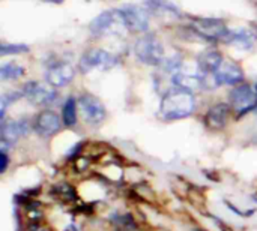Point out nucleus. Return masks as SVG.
<instances>
[{"mask_svg": "<svg viewBox=\"0 0 257 231\" xmlns=\"http://www.w3.org/2000/svg\"><path fill=\"white\" fill-rule=\"evenodd\" d=\"M24 68L23 66H20V65H17V63H5V65H2V68H0V78L3 80V81H8V80H17V78H20V77H23L24 75Z\"/></svg>", "mask_w": 257, "mask_h": 231, "instance_id": "obj_20", "label": "nucleus"}, {"mask_svg": "<svg viewBox=\"0 0 257 231\" xmlns=\"http://www.w3.org/2000/svg\"><path fill=\"white\" fill-rule=\"evenodd\" d=\"M173 84L178 89L182 90H188V92H194L197 89H200L203 86V78L199 75H193L188 72H178L173 75Z\"/></svg>", "mask_w": 257, "mask_h": 231, "instance_id": "obj_17", "label": "nucleus"}, {"mask_svg": "<svg viewBox=\"0 0 257 231\" xmlns=\"http://www.w3.org/2000/svg\"><path fill=\"white\" fill-rule=\"evenodd\" d=\"M191 27L197 35L209 41H224L230 33L226 23L220 18H193Z\"/></svg>", "mask_w": 257, "mask_h": 231, "instance_id": "obj_5", "label": "nucleus"}, {"mask_svg": "<svg viewBox=\"0 0 257 231\" xmlns=\"http://www.w3.org/2000/svg\"><path fill=\"white\" fill-rule=\"evenodd\" d=\"M214 74H215V78L220 86H223V84L236 86L244 80L242 68L233 60H223V63L218 66V69Z\"/></svg>", "mask_w": 257, "mask_h": 231, "instance_id": "obj_12", "label": "nucleus"}, {"mask_svg": "<svg viewBox=\"0 0 257 231\" xmlns=\"http://www.w3.org/2000/svg\"><path fill=\"white\" fill-rule=\"evenodd\" d=\"M75 75L72 65L66 62H56L51 63L45 71V80L53 87H65L68 86Z\"/></svg>", "mask_w": 257, "mask_h": 231, "instance_id": "obj_9", "label": "nucleus"}, {"mask_svg": "<svg viewBox=\"0 0 257 231\" xmlns=\"http://www.w3.org/2000/svg\"><path fill=\"white\" fill-rule=\"evenodd\" d=\"M93 36H111L119 35L126 29L120 9H110L99 14L89 26Z\"/></svg>", "mask_w": 257, "mask_h": 231, "instance_id": "obj_3", "label": "nucleus"}, {"mask_svg": "<svg viewBox=\"0 0 257 231\" xmlns=\"http://www.w3.org/2000/svg\"><path fill=\"white\" fill-rule=\"evenodd\" d=\"M199 68L203 74H212L223 63V56L217 50H208L199 56Z\"/></svg>", "mask_w": 257, "mask_h": 231, "instance_id": "obj_16", "label": "nucleus"}, {"mask_svg": "<svg viewBox=\"0 0 257 231\" xmlns=\"http://www.w3.org/2000/svg\"><path fill=\"white\" fill-rule=\"evenodd\" d=\"M134 54L136 57L146 65L158 66L164 62V47L161 41L149 33H145L142 38L137 39L134 45Z\"/></svg>", "mask_w": 257, "mask_h": 231, "instance_id": "obj_2", "label": "nucleus"}, {"mask_svg": "<svg viewBox=\"0 0 257 231\" xmlns=\"http://www.w3.org/2000/svg\"><path fill=\"white\" fill-rule=\"evenodd\" d=\"M78 110H80L84 122L89 125H99L107 117L104 104L92 93H83L78 98Z\"/></svg>", "mask_w": 257, "mask_h": 231, "instance_id": "obj_6", "label": "nucleus"}, {"mask_svg": "<svg viewBox=\"0 0 257 231\" xmlns=\"http://www.w3.org/2000/svg\"><path fill=\"white\" fill-rule=\"evenodd\" d=\"M44 2H50V3H62L63 0H44Z\"/></svg>", "mask_w": 257, "mask_h": 231, "instance_id": "obj_23", "label": "nucleus"}, {"mask_svg": "<svg viewBox=\"0 0 257 231\" xmlns=\"http://www.w3.org/2000/svg\"><path fill=\"white\" fill-rule=\"evenodd\" d=\"M229 101H230V107H233V110L239 116H244L257 105L256 89H253L248 84H241L230 92Z\"/></svg>", "mask_w": 257, "mask_h": 231, "instance_id": "obj_7", "label": "nucleus"}, {"mask_svg": "<svg viewBox=\"0 0 257 231\" xmlns=\"http://www.w3.org/2000/svg\"><path fill=\"white\" fill-rule=\"evenodd\" d=\"M230 116V105L224 102H218L209 108V111L205 116V123L211 129H223L227 125Z\"/></svg>", "mask_w": 257, "mask_h": 231, "instance_id": "obj_13", "label": "nucleus"}, {"mask_svg": "<svg viewBox=\"0 0 257 231\" xmlns=\"http://www.w3.org/2000/svg\"><path fill=\"white\" fill-rule=\"evenodd\" d=\"M196 98L191 92L188 90H172L169 92L160 107V116L164 120H179L191 116L196 111Z\"/></svg>", "mask_w": 257, "mask_h": 231, "instance_id": "obj_1", "label": "nucleus"}, {"mask_svg": "<svg viewBox=\"0 0 257 231\" xmlns=\"http://www.w3.org/2000/svg\"><path fill=\"white\" fill-rule=\"evenodd\" d=\"M224 42L239 48V50H250L254 45V35H251L247 30H238V32H230L229 36L224 39Z\"/></svg>", "mask_w": 257, "mask_h": 231, "instance_id": "obj_18", "label": "nucleus"}, {"mask_svg": "<svg viewBox=\"0 0 257 231\" xmlns=\"http://www.w3.org/2000/svg\"><path fill=\"white\" fill-rule=\"evenodd\" d=\"M29 48L26 45H20V44H2V48H0V54L2 56H8V54H18V53H24L27 51Z\"/></svg>", "mask_w": 257, "mask_h": 231, "instance_id": "obj_21", "label": "nucleus"}, {"mask_svg": "<svg viewBox=\"0 0 257 231\" xmlns=\"http://www.w3.org/2000/svg\"><path fill=\"white\" fill-rule=\"evenodd\" d=\"M125 26L131 32H146L149 29V15L145 8L126 5L120 8Z\"/></svg>", "mask_w": 257, "mask_h": 231, "instance_id": "obj_8", "label": "nucleus"}, {"mask_svg": "<svg viewBox=\"0 0 257 231\" xmlns=\"http://www.w3.org/2000/svg\"><path fill=\"white\" fill-rule=\"evenodd\" d=\"M77 110H78V102L74 98H68L62 108V120L65 126L72 128L77 123Z\"/></svg>", "mask_w": 257, "mask_h": 231, "instance_id": "obj_19", "label": "nucleus"}, {"mask_svg": "<svg viewBox=\"0 0 257 231\" xmlns=\"http://www.w3.org/2000/svg\"><path fill=\"white\" fill-rule=\"evenodd\" d=\"M0 158H2V167H0V173H5L6 171V167H8V156H6V152L2 150L0 153Z\"/></svg>", "mask_w": 257, "mask_h": 231, "instance_id": "obj_22", "label": "nucleus"}, {"mask_svg": "<svg viewBox=\"0 0 257 231\" xmlns=\"http://www.w3.org/2000/svg\"><path fill=\"white\" fill-rule=\"evenodd\" d=\"M23 90H24L23 95L26 96V99L32 102L33 105H45V104L53 102L56 98V92L51 87L42 83H36V81L27 83Z\"/></svg>", "mask_w": 257, "mask_h": 231, "instance_id": "obj_10", "label": "nucleus"}, {"mask_svg": "<svg viewBox=\"0 0 257 231\" xmlns=\"http://www.w3.org/2000/svg\"><path fill=\"white\" fill-rule=\"evenodd\" d=\"M29 125L26 120H11L2 125V143L6 144H12L15 143L21 135L27 134Z\"/></svg>", "mask_w": 257, "mask_h": 231, "instance_id": "obj_14", "label": "nucleus"}, {"mask_svg": "<svg viewBox=\"0 0 257 231\" xmlns=\"http://www.w3.org/2000/svg\"><path fill=\"white\" fill-rule=\"evenodd\" d=\"M254 89H256V92H257V83H256V86H254Z\"/></svg>", "mask_w": 257, "mask_h": 231, "instance_id": "obj_24", "label": "nucleus"}, {"mask_svg": "<svg viewBox=\"0 0 257 231\" xmlns=\"http://www.w3.org/2000/svg\"><path fill=\"white\" fill-rule=\"evenodd\" d=\"M145 6H146L145 9L149 14H154L157 17H169V18L181 17V12L176 9V6H173L167 0H146Z\"/></svg>", "mask_w": 257, "mask_h": 231, "instance_id": "obj_15", "label": "nucleus"}, {"mask_svg": "<svg viewBox=\"0 0 257 231\" xmlns=\"http://www.w3.org/2000/svg\"><path fill=\"white\" fill-rule=\"evenodd\" d=\"M33 129L44 138L53 137L54 134L60 131V119L54 111L44 110L36 116Z\"/></svg>", "mask_w": 257, "mask_h": 231, "instance_id": "obj_11", "label": "nucleus"}, {"mask_svg": "<svg viewBox=\"0 0 257 231\" xmlns=\"http://www.w3.org/2000/svg\"><path fill=\"white\" fill-rule=\"evenodd\" d=\"M119 65V59L101 48H90L87 50L83 57L80 59V69L81 72H90L93 69H101V71H108L114 66Z\"/></svg>", "mask_w": 257, "mask_h": 231, "instance_id": "obj_4", "label": "nucleus"}]
</instances>
